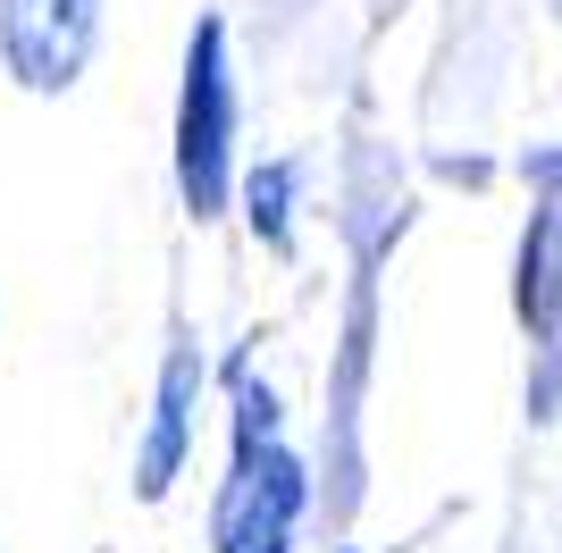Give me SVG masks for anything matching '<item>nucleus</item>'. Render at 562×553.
I'll list each match as a JSON object with an SVG mask.
<instances>
[{"instance_id":"nucleus-3","label":"nucleus","mask_w":562,"mask_h":553,"mask_svg":"<svg viewBox=\"0 0 562 553\" xmlns=\"http://www.w3.org/2000/svg\"><path fill=\"white\" fill-rule=\"evenodd\" d=\"M101 43V0H0V68L25 92H76Z\"/></svg>"},{"instance_id":"nucleus-1","label":"nucleus","mask_w":562,"mask_h":553,"mask_svg":"<svg viewBox=\"0 0 562 553\" xmlns=\"http://www.w3.org/2000/svg\"><path fill=\"white\" fill-rule=\"evenodd\" d=\"M227 386H235V461H227V486L211 504V553H285L294 520L311 504L303 461L285 453L278 394L252 377V361H235Z\"/></svg>"},{"instance_id":"nucleus-6","label":"nucleus","mask_w":562,"mask_h":553,"mask_svg":"<svg viewBox=\"0 0 562 553\" xmlns=\"http://www.w3.org/2000/svg\"><path fill=\"white\" fill-rule=\"evenodd\" d=\"M244 218H252V235L269 252L294 244V160H260L252 177H244Z\"/></svg>"},{"instance_id":"nucleus-2","label":"nucleus","mask_w":562,"mask_h":553,"mask_svg":"<svg viewBox=\"0 0 562 553\" xmlns=\"http://www.w3.org/2000/svg\"><path fill=\"white\" fill-rule=\"evenodd\" d=\"M235 184V68L227 25L202 18L186 43V84H177V202L186 218H218Z\"/></svg>"},{"instance_id":"nucleus-5","label":"nucleus","mask_w":562,"mask_h":553,"mask_svg":"<svg viewBox=\"0 0 562 553\" xmlns=\"http://www.w3.org/2000/svg\"><path fill=\"white\" fill-rule=\"evenodd\" d=\"M520 319L554 352L538 377V403H554V386H562V202H546L529 218V235H520Z\"/></svg>"},{"instance_id":"nucleus-4","label":"nucleus","mask_w":562,"mask_h":553,"mask_svg":"<svg viewBox=\"0 0 562 553\" xmlns=\"http://www.w3.org/2000/svg\"><path fill=\"white\" fill-rule=\"evenodd\" d=\"M193 419H202V352H193V336H177L168 361H160V386H151L143 444H135V495H143V504H168V486L186 478Z\"/></svg>"}]
</instances>
